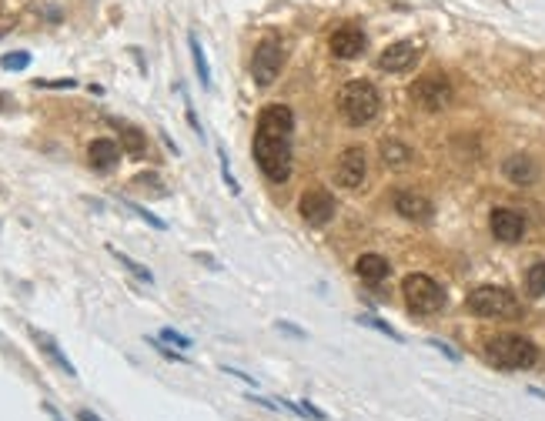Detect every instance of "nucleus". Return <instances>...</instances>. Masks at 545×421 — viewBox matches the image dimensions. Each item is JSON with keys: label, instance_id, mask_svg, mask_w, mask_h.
<instances>
[{"label": "nucleus", "instance_id": "obj_1", "mask_svg": "<svg viewBox=\"0 0 545 421\" xmlns=\"http://www.w3.org/2000/svg\"><path fill=\"white\" fill-rule=\"evenodd\" d=\"M381 107V94L375 91V84L368 81H348L338 94V111L342 117L352 124V128H362V124H371L379 117Z\"/></svg>", "mask_w": 545, "mask_h": 421}, {"label": "nucleus", "instance_id": "obj_2", "mask_svg": "<svg viewBox=\"0 0 545 421\" xmlns=\"http://www.w3.org/2000/svg\"><path fill=\"white\" fill-rule=\"evenodd\" d=\"M486 358L502 372H519V368H532L539 362V348L522 335H496L486 345Z\"/></svg>", "mask_w": 545, "mask_h": 421}, {"label": "nucleus", "instance_id": "obj_3", "mask_svg": "<svg viewBox=\"0 0 545 421\" xmlns=\"http://www.w3.org/2000/svg\"><path fill=\"white\" fill-rule=\"evenodd\" d=\"M255 161L264 171L268 181L285 184L291 177V144L288 138H268V134H255Z\"/></svg>", "mask_w": 545, "mask_h": 421}, {"label": "nucleus", "instance_id": "obj_4", "mask_svg": "<svg viewBox=\"0 0 545 421\" xmlns=\"http://www.w3.org/2000/svg\"><path fill=\"white\" fill-rule=\"evenodd\" d=\"M402 294H405V304L415 311V315H435L445 308V291L435 278L428 274H408L402 281Z\"/></svg>", "mask_w": 545, "mask_h": 421}, {"label": "nucleus", "instance_id": "obj_5", "mask_svg": "<svg viewBox=\"0 0 545 421\" xmlns=\"http://www.w3.org/2000/svg\"><path fill=\"white\" fill-rule=\"evenodd\" d=\"M465 304H469V311L478 318H509L519 311V304H515V298H512L505 288H496V284H482V288H475L469 298H465Z\"/></svg>", "mask_w": 545, "mask_h": 421}, {"label": "nucleus", "instance_id": "obj_6", "mask_svg": "<svg viewBox=\"0 0 545 421\" xmlns=\"http://www.w3.org/2000/svg\"><path fill=\"white\" fill-rule=\"evenodd\" d=\"M281 64H285V50H281V44L278 40H261L258 47H255V58H251V77H255V84L258 87H272L274 81H278V74H281Z\"/></svg>", "mask_w": 545, "mask_h": 421}, {"label": "nucleus", "instance_id": "obj_7", "mask_svg": "<svg viewBox=\"0 0 545 421\" xmlns=\"http://www.w3.org/2000/svg\"><path fill=\"white\" fill-rule=\"evenodd\" d=\"M412 97H415L418 107H425V111H445L451 104V84L449 77H442V74H428V77H418L412 84Z\"/></svg>", "mask_w": 545, "mask_h": 421}, {"label": "nucleus", "instance_id": "obj_8", "mask_svg": "<svg viewBox=\"0 0 545 421\" xmlns=\"http://www.w3.org/2000/svg\"><path fill=\"white\" fill-rule=\"evenodd\" d=\"M298 210H301V218H305L311 228H325V224L335 218L338 204H335L332 191H325V187H311V191H305V194H301V201H298Z\"/></svg>", "mask_w": 545, "mask_h": 421}, {"label": "nucleus", "instance_id": "obj_9", "mask_svg": "<svg viewBox=\"0 0 545 421\" xmlns=\"http://www.w3.org/2000/svg\"><path fill=\"white\" fill-rule=\"evenodd\" d=\"M365 175H368L365 148H358V144L344 148V151L338 154V164H335V181L342 187H348V191H355V187L365 181Z\"/></svg>", "mask_w": 545, "mask_h": 421}, {"label": "nucleus", "instance_id": "obj_10", "mask_svg": "<svg viewBox=\"0 0 545 421\" xmlns=\"http://www.w3.org/2000/svg\"><path fill=\"white\" fill-rule=\"evenodd\" d=\"M332 54L335 58H342V60H355L365 54V47H368V37L362 27H355V23H344V27H338L332 34Z\"/></svg>", "mask_w": 545, "mask_h": 421}, {"label": "nucleus", "instance_id": "obj_11", "mask_svg": "<svg viewBox=\"0 0 545 421\" xmlns=\"http://www.w3.org/2000/svg\"><path fill=\"white\" fill-rule=\"evenodd\" d=\"M488 228L496 234V241H502V245H515V241H522V234H525V218L512 208H496L492 210Z\"/></svg>", "mask_w": 545, "mask_h": 421}, {"label": "nucleus", "instance_id": "obj_12", "mask_svg": "<svg viewBox=\"0 0 545 421\" xmlns=\"http://www.w3.org/2000/svg\"><path fill=\"white\" fill-rule=\"evenodd\" d=\"M295 128V114L291 107L285 104H268L258 117V134H268V138H288Z\"/></svg>", "mask_w": 545, "mask_h": 421}, {"label": "nucleus", "instance_id": "obj_13", "mask_svg": "<svg viewBox=\"0 0 545 421\" xmlns=\"http://www.w3.org/2000/svg\"><path fill=\"white\" fill-rule=\"evenodd\" d=\"M418 60V47L412 40H398V44H389L379 54V67L385 74H402Z\"/></svg>", "mask_w": 545, "mask_h": 421}, {"label": "nucleus", "instance_id": "obj_14", "mask_svg": "<svg viewBox=\"0 0 545 421\" xmlns=\"http://www.w3.org/2000/svg\"><path fill=\"white\" fill-rule=\"evenodd\" d=\"M395 210L408 221H432L435 204L418 191H395Z\"/></svg>", "mask_w": 545, "mask_h": 421}, {"label": "nucleus", "instance_id": "obj_15", "mask_svg": "<svg viewBox=\"0 0 545 421\" xmlns=\"http://www.w3.org/2000/svg\"><path fill=\"white\" fill-rule=\"evenodd\" d=\"M87 161L94 171H114L121 161V144L111 138H97L91 140V148H87Z\"/></svg>", "mask_w": 545, "mask_h": 421}, {"label": "nucleus", "instance_id": "obj_16", "mask_svg": "<svg viewBox=\"0 0 545 421\" xmlns=\"http://www.w3.org/2000/svg\"><path fill=\"white\" fill-rule=\"evenodd\" d=\"M31 338L37 341V348L44 351V354H48L50 362L58 364L60 372H64V374H71V378H77V368H74L71 358H67V354H64V351L58 348V341L50 338V335H44V331H37V327H31Z\"/></svg>", "mask_w": 545, "mask_h": 421}, {"label": "nucleus", "instance_id": "obj_17", "mask_svg": "<svg viewBox=\"0 0 545 421\" xmlns=\"http://www.w3.org/2000/svg\"><path fill=\"white\" fill-rule=\"evenodd\" d=\"M502 171H505V177H509L512 184H532L535 181V161L529 157V154H512L509 161L502 164Z\"/></svg>", "mask_w": 545, "mask_h": 421}, {"label": "nucleus", "instance_id": "obj_18", "mask_svg": "<svg viewBox=\"0 0 545 421\" xmlns=\"http://www.w3.org/2000/svg\"><path fill=\"white\" fill-rule=\"evenodd\" d=\"M355 271H358V278L368 281V284H379V281L389 278V261L381 255H362L355 261Z\"/></svg>", "mask_w": 545, "mask_h": 421}, {"label": "nucleus", "instance_id": "obj_19", "mask_svg": "<svg viewBox=\"0 0 545 421\" xmlns=\"http://www.w3.org/2000/svg\"><path fill=\"white\" fill-rule=\"evenodd\" d=\"M381 161L389 164V167H405V164L412 161V148L395 138L381 140Z\"/></svg>", "mask_w": 545, "mask_h": 421}, {"label": "nucleus", "instance_id": "obj_20", "mask_svg": "<svg viewBox=\"0 0 545 421\" xmlns=\"http://www.w3.org/2000/svg\"><path fill=\"white\" fill-rule=\"evenodd\" d=\"M121 148H124V154H130V157H144V151H147V138H144V130L124 124V128H121Z\"/></svg>", "mask_w": 545, "mask_h": 421}, {"label": "nucleus", "instance_id": "obj_21", "mask_svg": "<svg viewBox=\"0 0 545 421\" xmlns=\"http://www.w3.org/2000/svg\"><path fill=\"white\" fill-rule=\"evenodd\" d=\"M188 47H191V60H194V70H198V81H201V87H211V67H208V58H204L201 40L191 34Z\"/></svg>", "mask_w": 545, "mask_h": 421}, {"label": "nucleus", "instance_id": "obj_22", "mask_svg": "<svg viewBox=\"0 0 545 421\" xmlns=\"http://www.w3.org/2000/svg\"><path fill=\"white\" fill-rule=\"evenodd\" d=\"M17 17H21V4L17 0H0V37L11 34L17 27Z\"/></svg>", "mask_w": 545, "mask_h": 421}, {"label": "nucleus", "instance_id": "obj_23", "mask_svg": "<svg viewBox=\"0 0 545 421\" xmlns=\"http://www.w3.org/2000/svg\"><path fill=\"white\" fill-rule=\"evenodd\" d=\"M111 255L118 257L121 264H124V268H128L130 274H134V278H138V281H144V284H151V281H155V274H151V271L144 268V264H138L134 257H128V255H124V251H118V247H111Z\"/></svg>", "mask_w": 545, "mask_h": 421}, {"label": "nucleus", "instance_id": "obj_24", "mask_svg": "<svg viewBox=\"0 0 545 421\" xmlns=\"http://www.w3.org/2000/svg\"><path fill=\"white\" fill-rule=\"evenodd\" d=\"M525 288H529V294H535V298H542L545 294V261H539V264L529 268V274H525Z\"/></svg>", "mask_w": 545, "mask_h": 421}, {"label": "nucleus", "instance_id": "obj_25", "mask_svg": "<svg viewBox=\"0 0 545 421\" xmlns=\"http://www.w3.org/2000/svg\"><path fill=\"white\" fill-rule=\"evenodd\" d=\"M0 67H4V70H27V67H31V54H27V50L4 54V58H0Z\"/></svg>", "mask_w": 545, "mask_h": 421}, {"label": "nucleus", "instance_id": "obj_26", "mask_svg": "<svg viewBox=\"0 0 545 421\" xmlns=\"http://www.w3.org/2000/svg\"><path fill=\"white\" fill-rule=\"evenodd\" d=\"M362 325H365V327H375V331H381V335H389L391 341H402V335H398V331H395V327H391V325H385L381 318L365 315V318H362Z\"/></svg>", "mask_w": 545, "mask_h": 421}, {"label": "nucleus", "instance_id": "obj_27", "mask_svg": "<svg viewBox=\"0 0 545 421\" xmlns=\"http://www.w3.org/2000/svg\"><path fill=\"white\" fill-rule=\"evenodd\" d=\"M128 208L134 210V214H138V218H141V221H147V224H151V228H157V231H165V228H167V224L161 221V218H155V214H151V210H144L141 204H130V201H128Z\"/></svg>", "mask_w": 545, "mask_h": 421}, {"label": "nucleus", "instance_id": "obj_28", "mask_svg": "<svg viewBox=\"0 0 545 421\" xmlns=\"http://www.w3.org/2000/svg\"><path fill=\"white\" fill-rule=\"evenodd\" d=\"M134 187H141V191H155V194H165V191H161V181H157V175H138V177H134Z\"/></svg>", "mask_w": 545, "mask_h": 421}, {"label": "nucleus", "instance_id": "obj_29", "mask_svg": "<svg viewBox=\"0 0 545 421\" xmlns=\"http://www.w3.org/2000/svg\"><path fill=\"white\" fill-rule=\"evenodd\" d=\"M161 338L171 341V345H178V348H191V338H188V335H178L174 327H165V331H161Z\"/></svg>", "mask_w": 545, "mask_h": 421}, {"label": "nucleus", "instance_id": "obj_30", "mask_svg": "<svg viewBox=\"0 0 545 421\" xmlns=\"http://www.w3.org/2000/svg\"><path fill=\"white\" fill-rule=\"evenodd\" d=\"M34 84H37V87H54V91H71L77 81H71V77H60V81H34Z\"/></svg>", "mask_w": 545, "mask_h": 421}, {"label": "nucleus", "instance_id": "obj_31", "mask_svg": "<svg viewBox=\"0 0 545 421\" xmlns=\"http://www.w3.org/2000/svg\"><path fill=\"white\" fill-rule=\"evenodd\" d=\"M221 175H225V184L231 187V194H237L241 187H237V181L231 177V171H228V157H225V151H221Z\"/></svg>", "mask_w": 545, "mask_h": 421}, {"label": "nucleus", "instance_id": "obj_32", "mask_svg": "<svg viewBox=\"0 0 545 421\" xmlns=\"http://www.w3.org/2000/svg\"><path fill=\"white\" fill-rule=\"evenodd\" d=\"M147 341H151V338H147ZM151 348H157V351H161V354H165V358H171V362H184V358H181L178 351L165 348V345H161V341H151Z\"/></svg>", "mask_w": 545, "mask_h": 421}, {"label": "nucleus", "instance_id": "obj_33", "mask_svg": "<svg viewBox=\"0 0 545 421\" xmlns=\"http://www.w3.org/2000/svg\"><path fill=\"white\" fill-rule=\"evenodd\" d=\"M278 331H288V335H295V338H305V331L295 325H288V321H278Z\"/></svg>", "mask_w": 545, "mask_h": 421}, {"label": "nucleus", "instance_id": "obj_34", "mask_svg": "<svg viewBox=\"0 0 545 421\" xmlns=\"http://www.w3.org/2000/svg\"><path fill=\"white\" fill-rule=\"evenodd\" d=\"M225 374H235L237 381H248V385H255V378H251V374H245V372H235V368H225Z\"/></svg>", "mask_w": 545, "mask_h": 421}, {"label": "nucleus", "instance_id": "obj_35", "mask_svg": "<svg viewBox=\"0 0 545 421\" xmlns=\"http://www.w3.org/2000/svg\"><path fill=\"white\" fill-rule=\"evenodd\" d=\"M77 421H101V418H97L94 411H87V408H84V411H77Z\"/></svg>", "mask_w": 545, "mask_h": 421}, {"label": "nucleus", "instance_id": "obj_36", "mask_svg": "<svg viewBox=\"0 0 545 421\" xmlns=\"http://www.w3.org/2000/svg\"><path fill=\"white\" fill-rule=\"evenodd\" d=\"M0 104H11V97H4V94H0ZM0 111H4V107H0Z\"/></svg>", "mask_w": 545, "mask_h": 421}]
</instances>
